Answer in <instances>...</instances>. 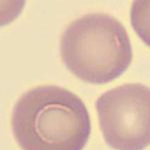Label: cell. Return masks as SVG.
Returning <instances> with one entry per match:
<instances>
[{"label":"cell","mask_w":150,"mask_h":150,"mask_svg":"<svg viewBox=\"0 0 150 150\" xmlns=\"http://www.w3.org/2000/svg\"><path fill=\"white\" fill-rule=\"evenodd\" d=\"M130 15L134 30L150 47V1L133 2Z\"/></svg>","instance_id":"cell-4"},{"label":"cell","mask_w":150,"mask_h":150,"mask_svg":"<svg viewBox=\"0 0 150 150\" xmlns=\"http://www.w3.org/2000/svg\"><path fill=\"white\" fill-rule=\"evenodd\" d=\"M103 138L116 150L150 145V88L129 83L103 93L96 102Z\"/></svg>","instance_id":"cell-3"},{"label":"cell","mask_w":150,"mask_h":150,"mask_svg":"<svg viewBox=\"0 0 150 150\" xmlns=\"http://www.w3.org/2000/svg\"><path fill=\"white\" fill-rule=\"evenodd\" d=\"M14 138L23 150H82L91 122L76 94L55 85H42L23 94L11 115Z\"/></svg>","instance_id":"cell-1"},{"label":"cell","mask_w":150,"mask_h":150,"mask_svg":"<svg viewBox=\"0 0 150 150\" xmlns=\"http://www.w3.org/2000/svg\"><path fill=\"white\" fill-rule=\"evenodd\" d=\"M62 61L82 81L104 84L117 78L132 61L124 26L105 13H90L71 22L60 41Z\"/></svg>","instance_id":"cell-2"}]
</instances>
